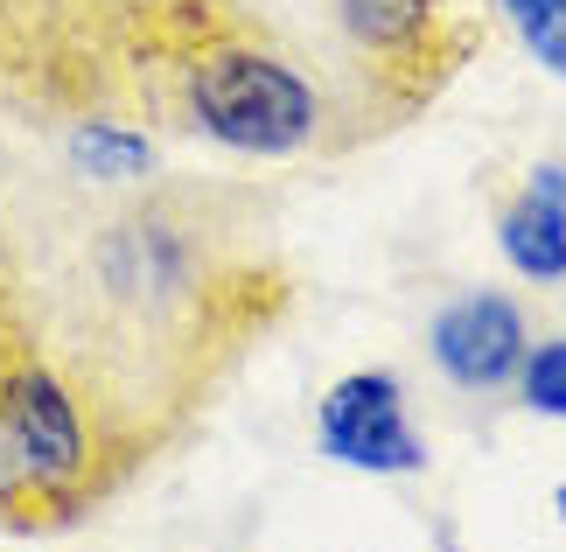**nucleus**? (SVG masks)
<instances>
[{
	"mask_svg": "<svg viewBox=\"0 0 566 552\" xmlns=\"http://www.w3.org/2000/svg\"><path fill=\"white\" fill-rule=\"evenodd\" d=\"M496 252L504 267L532 287H566V204L538 189H517L504 210H496Z\"/></svg>",
	"mask_w": 566,
	"mask_h": 552,
	"instance_id": "39448f33",
	"label": "nucleus"
},
{
	"mask_svg": "<svg viewBox=\"0 0 566 552\" xmlns=\"http://www.w3.org/2000/svg\"><path fill=\"white\" fill-rule=\"evenodd\" d=\"M517 399L538 419H566V336H532L525 371H517Z\"/></svg>",
	"mask_w": 566,
	"mask_h": 552,
	"instance_id": "0eeeda50",
	"label": "nucleus"
},
{
	"mask_svg": "<svg viewBox=\"0 0 566 552\" xmlns=\"http://www.w3.org/2000/svg\"><path fill=\"white\" fill-rule=\"evenodd\" d=\"M525 189H538V196H553V204H566V162H538V168L525 175Z\"/></svg>",
	"mask_w": 566,
	"mask_h": 552,
	"instance_id": "6e6552de",
	"label": "nucleus"
},
{
	"mask_svg": "<svg viewBox=\"0 0 566 552\" xmlns=\"http://www.w3.org/2000/svg\"><path fill=\"white\" fill-rule=\"evenodd\" d=\"M525 350H532L525 301L504 294V287H462V294H448L433 308V322H427L433 371H441L454 392H475V399L517 385Z\"/></svg>",
	"mask_w": 566,
	"mask_h": 552,
	"instance_id": "20e7f679",
	"label": "nucleus"
},
{
	"mask_svg": "<svg viewBox=\"0 0 566 552\" xmlns=\"http://www.w3.org/2000/svg\"><path fill=\"white\" fill-rule=\"evenodd\" d=\"M329 29L350 56L371 113L378 105L385 113L420 105L462 56L448 0H329Z\"/></svg>",
	"mask_w": 566,
	"mask_h": 552,
	"instance_id": "f03ea898",
	"label": "nucleus"
},
{
	"mask_svg": "<svg viewBox=\"0 0 566 552\" xmlns=\"http://www.w3.org/2000/svg\"><path fill=\"white\" fill-rule=\"evenodd\" d=\"M504 14V29L525 42V56L538 71L566 77V0H490Z\"/></svg>",
	"mask_w": 566,
	"mask_h": 552,
	"instance_id": "423d86ee",
	"label": "nucleus"
},
{
	"mask_svg": "<svg viewBox=\"0 0 566 552\" xmlns=\"http://www.w3.org/2000/svg\"><path fill=\"white\" fill-rule=\"evenodd\" d=\"M42 162L0 140V532L71 524L119 482V455L98 434L92 406L42 350L29 308V189Z\"/></svg>",
	"mask_w": 566,
	"mask_h": 552,
	"instance_id": "f257e3e1",
	"label": "nucleus"
},
{
	"mask_svg": "<svg viewBox=\"0 0 566 552\" xmlns=\"http://www.w3.org/2000/svg\"><path fill=\"white\" fill-rule=\"evenodd\" d=\"M559 511H566V490H559Z\"/></svg>",
	"mask_w": 566,
	"mask_h": 552,
	"instance_id": "1a4fd4ad",
	"label": "nucleus"
},
{
	"mask_svg": "<svg viewBox=\"0 0 566 552\" xmlns=\"http://www.w3.org/2000/svg\"><path fill=\"white\" fill-rule=\"evenodd\" d=\"M315 440L322 455L364 476H420L427 469V440L412 427L406 385L391 371H350L322 392L315 406Z\"/></svg>",
	"mask_w": 566,
	"mask_h": 552,
	"instance_id": "7ed1b4c3",
	"label": "nucleus"
}]
</instances>
